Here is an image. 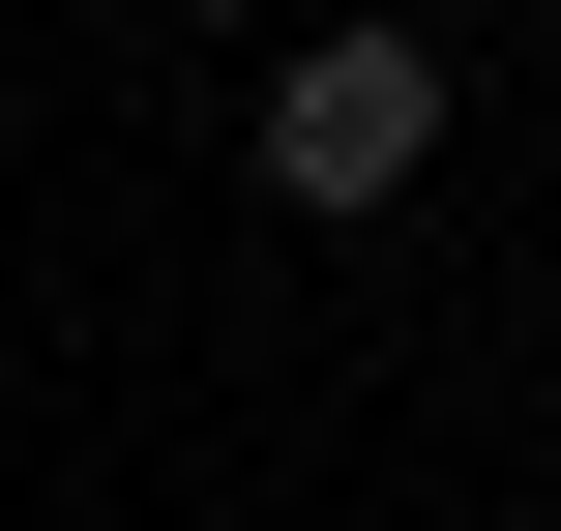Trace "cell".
<instances>
[{
  "mask_svg": "<svg viewBox=\"0 0 561 531\" xmlns=\"http://www.w3.org/2000/svg\"><path fill=\"white\" fill-rule=\"evenodd\" d=\"M237 148H266V207H325V236H355V207H414V177H444V59H414V30H296Z\"/></svg>",
  "mask_w": 561,
  "mask_h": 531,
  "instance_id": "6da1fadb",
  "label": "cell"
},
{
  "mask_svg": "<svg viewBox=\"0 0 561 531\" xmlns=\"http://www.w3.org/2000/svg\"><path fill=\"white\" fill-rule=\"evenodd\" d=\"M207 30H266V0H207Z\"/></svg>",
  "mask_w": 561,
  "mask_h": 531,
  "instance_id": "7a4b0ae2",
  "label": "cell"
}]
</instances>
